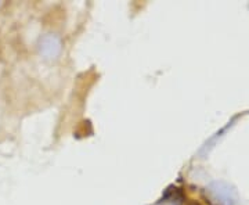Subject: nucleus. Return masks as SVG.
Segmentation results:
<instances>
[{
	"label": "nucleus",
	"instance_id": "nucleus-1",
	"mask_svg": "<svg viewBox=\"0 0 249 205\" xmlns=\"http://www.w3.org/2000/svg\"><path fill=\"white\" fill-rule=\"evenodd\" d=\"M40 50L47 56V57H55L58 52H60V42L57 37L54 36H47L43 39L42 45H40Z\"/></svg>",
	"mask_w": 249,
	"mask_h": 205
}]
</instances>
